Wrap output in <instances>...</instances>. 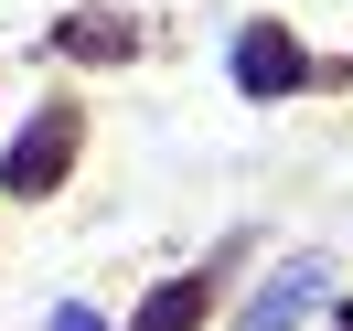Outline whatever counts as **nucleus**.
Segmentation results:
<instances>
[{
  "mask_svg": "<svg viewBox=\"0 0 353 331\" xmlns=\"http://www.w3.org/2000/svg\"><path fill=\"white\" fill-rule=\"evenodd\" d=\"M65 150H75V118L54 107L43 129H22V150H11V193H54V182H65Z\"/></svg>",
  "mask_w": 353,
  "mask_h": 331,
  "instance_id": "f257e3e1",
  "label": "nucleus"
},
{
  "mask_svg": "<svg viewBox=\"0 0 353 331\" xmlns=\"http://www.w3.org/2000/svg\"><path fill=\"white\" fill-rule=\"evenodd\" d=\"M236 75H246V86H257V96H279V86H300V75H310V54L300 43H289V32H246V43H236Z\"/></svg>",
  "mask_w": 353,
  "mask_h": 331,
  "instance_id": "f03ea898",
  "label": "nucleus"
},
{
  "mask_svg": "<svg viewBox=\"0 0 353 331\" xmlns=\"http://www.w3.org/2000/svg\"><path fill=\"white\" fill-rule=\"evenodd\" d=\"M65 54H86V65H118V54H129V22L86 11V22H65Z\"/></svg>",
  "mask_w": 353,
  "mask_h": 331,
  "instance_id": "20e7f679",
  "label": "nucleus"
},
{
  "mask_svg": "<svg viewBox=\"0 0 353 331\" xmlns=\"http://www.w3.org/2000/svg\"><path fill=\"white\" fill-rule=\"evenodd\" d=\"M203 321V278H172V288H150V310H139V331H193Z\"/></svg>",
  "mask_w": 353,
  "mask_h": 331,
  "instance_id": "7ed1b4c3",
  "label": "nucleus"
}]
</instances>
